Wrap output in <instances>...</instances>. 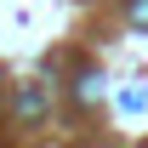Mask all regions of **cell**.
<instances>
[{
	"label": "cell",
	"mask_w": 148,
	"mask_h": 148,
	"mask_svg": "<svg viewBox=\"0 0 148 148\" xmlns=\"http://www.w3.org/2000/svg\"><path fill=\"white\" fill-rule=\"evenodd\" d=\"M17 114H23V120H40V114H46V97H40V86H23V91H17Z\"/></svg>",
	"instance_id": "6da1fadb"
},
{
	"label": "cell",
	"mask_w": 148,
	"mask_h": 148,
	"mask_svg": "<svg viewBox=\"0 0 148 148\" xmlns=\"http://www.w3.org/2000/svg\"><path fill=\"white\" fill-rule=\"evenodd\" d=\"M131 23H137V29H148V0H131Z\"/></svg>",
	"instance_id": "7a4b0ae2"
}]
</instances>
